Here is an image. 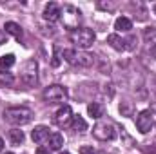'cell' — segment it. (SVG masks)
I'll return each instance as SVG.
<instances>
[{"label":"cell","instance_id":"8fae6325","mask_svg":"<svg viewBox=\"0 0 156 154\" xmlns=\"http://www.w3.org/2000/svg\"><path fill=\"white\" fill-rule=\"evenodd\" d=\"M4 31H5V35H13L16 40H22V35H24L22 27H20L18 24H15V22H5Z\"/></svg>","mask_w":156,"mask_h":154},{"label":"cell","instance_id":"4316f807","mask_svg":"<svg viewBox=\"0 0 156 154\" xmlns=\"http://www.w3.org/2000/svg\"><path fill=\"white\" fill-rule=\"evenodd\" d=\"M151 54H153V58H156V45L151 47Z\"/></svg>","mask_w":156,"mask_h":154},{"label":"cell","instance_id":"3957f363","mask_svg":"<svg viewBox=\"0 0 156 154\" xmlns=\"http://www.w3.org/2000/svg\"><path fill=\"white\" fill-rule=\"evenodd\" d=\"M94 38H96L94 31H93V29H87V27H78L76 31L71 33L73 44H75L76 47H82V49L91 47V45L94 44Z\"/></svg>","mask_w":156,"mask_h":154},{"label":"cell","instance_id":"5b68a950","mask_svg":"<svg viewBox=\"0 0 156 154\" xmlns=\"http://www.w3.org/2000/svg\"><path fill=\"white\" fill-rule=\"evenodd\" d=\"M93 136L100 142H109L116 136V129L111 121H98L93 127Z\"/></svg>","mask_w":156,"mask_h":154},{"label":"cell","instance_id":"30bf717a","mask_svg":"<svg viewBox=\"0 0 156 154\" xmlns=\"http://www.w3.org/2000/svg\"><path fill=\"white\" fill-rule=\"evenodd\" d=\"M49 129L45 127V125H38V127H35L33 129V132H31V140L35 142V143H42V142H45V140H49Z\"/></svg>","mask_w":156,"mask_h":154},{"label":"cell","instance_id":"ffe728a7","mask_svg":"<svg viewBox=\"0 0 156 154\" xmlns=\"http://www.w3.org/2000/svg\"><path fill=\"white\" fill-rule=\"evenodd\" d=\"M15 65V54H4L0 56V67L2 69H9Z\"/></svg>","mask_w":156,"mask_h":154},{"label":"cell","instance_id":"5bb4252c","mask_svg":"<svg viewBox=\"0 0 156 154\" xmlns=\"http://www.w3.org/2000/svg\"><path fill=\"white\" fill-rule=\"evenodd\" d=\"M64 145V136L60 132H53L49 136V151H60Z\"/></svg>","mask_w":156,"mask_h":154},{"label":"cell","instance_id":"7402d4cb","mask_svg":"<svg viewBox=\"0 0 156 154\" xmlns=\"http://www.w3.org/2000/svg\"><path fill=\"white\" fill-rule=\"evenodd\" d=\"M62 56H64V60H66V62H69V64H75V56H76V51H73V49H64Z\"/></svg>","mask_w":156,"mask_h":154},{"label":"cell","instance_id":"1f68e13d","mask_svg":"<svg viewBox=\"0 0 156 154\" xmlns=\"http://www.w3.org/2000/svg\"><path fill=\"white\" fill-rule=\"evenodd\" d=\"M7 154H11V152H7Z\"/></svg>","mask_w":156,"mask_h":154},{"label":"cell","instance_id":"9a60e30c","mask_svg":"<svg viewBox=\"0 0 156 154\" xmlns=\"http://www.w3.org/2000/svg\"><path fill=\"white\" fill-rule=\"evenodd\" d=\"M87 113H89L91 118L100 120V118L104 116V105H102V103H98V102H93V103H89V105H87Z\"/></svg>","mask_w":156,"mask_h":154},{"label":"cell","instance_id":"7a4b0ae2","mask_svg":"<svg viewBox=\"0 0 156 154\" xmlns=\"http://www.w3.org/2000/svg\"><path fill=\"white\" fill-rule=\"evenodd\" d=\"M4 118L13 125H26L33 120V111L27 107H7L4 111Z\"/></svg>","mask_w":156,"mask_h":154},{"label":"cell","instance_id":"f546056e","mask_svg":"<svg viewBox=\"0 0 156 154\" xmlns=\"http://www.w3.org/2000/svg\"><path fill=\"white\" fill-rule=\"evenodd\" d=\"M60 154H71V152H60Z\"/></svg>","mask_w":156,"mask_h":154},{"label":"cell","instance_id":"d6986e66","mask_svg":"<svg viewBox=\"0 0 156 154\" xmlns=\"http://www.w3.org/2000/svg\"><path fill=\"white\" fill-rule=\"evenodd\" d=\"M144 40H145L147 44L156 45V27H147V29H144Z\"/></svg>","mask_w":156,"mask_h":154},{"label":"cell","instance_id":"4fadbf2b","mask_svg":"<svg viewBox=\"0 0 156 154\" xmlns=\"http://www.w3.org/2000/svg\"><path fill=\"white\" fill-rule=\"evenodd\" d=\"M107 44H109L113 49H116V51H123V49H127V45H125L127 42H125L123 38H120L116 33H113V35L107 37Z\"/></svg>","mask_w":156,"mask_h":154},{"label":"cell","instance_id":"f1b7e54d","mask_svg":"<svg viewBox=\"0 0 156 154\" xmlns=\"http://www.w3.org/2000/svg\"><path fill=\"white\" fill-rule=\"evenodd\" d=\"M153 9H154V15H156V5H154V7H153Z\"/></svg>","mask_w":156,"mask_h":154},{"label":"cell","instance_id":"8992f818","mask_svg":"<svg viewBox=\"0 0 156 154\" xmlns=\"http://www.w3.org/2000/svg\"><path fill=\"white\" fill-rule=\"evenodd\" d=\"M44 100L47 103H64L67 100V89L64 85H49L44 91Z\"/></svg>","mask_w":156,"mask_h":154},{"label":"cell","instance_id":"d4e9b609","mask_svg":"<svg viewBox=\"0 0 156 154\" xmlns=\"http://www.w3.org/2000/svg\"><path fill=\"white\" fill-rule=\"evenodd\" d=\"M37 154H51V151L45 149V147H38V149H37Z\"/></svg>","mask_w":156,"mask_h":154},{"label":"cell","instance_id":"277c9868","mask_svg":"<svg viewBox=\"0 0 156 154\" xmlns=\"http://www.w3.org/2000/svg\"><path fill=\"white\" fill-rule=\"evenodd\" d=\"M20 80L27 87L37 85V82H38V64L35 60H27L22 65V69H20Z\"/></svg>","mask_w":156,"mask_h":154},{"label":"cell","instance_id":"2e32d148","mask_svg":"<svg viewBox=\"0 0 156 154\" xmlns=\"http://www.w3.org/2000/svg\"><path fill=\"white\" fill-rule=\"evenodd\" d=\"M115 29L116 31H122V33H127V31L133 29V22L127 16H120V18H116V22H115Z\"/></svg>","mask_w":156,"mask_h":154},{"label":"cell","instance_id":"603a6c76","mask_svg":"<svg viewBox=\"0 0 156 154\" xmlns=\"http://www.w3.org/2000/svg\"><path fill=\"white\" fill-rule=\"evenodd\" d=\"M51 65H53V67H58V65H60V49H58V47H55V54H53Z\"/></svg>","mask_w":156,"mask_h":154},{"label":"cell","instance_id":"52a82bcc","mask_svg":"<svg viewBox=\"0 0 156 154\" xmlns=\"http://www.w3.org/2000/svg\"><path fill=\"white\" fill-rule=\"evenodd\" d=\"M134 121H136V129L142 134H147L153 129V111H142V113H138Z\"/></svg>","mask_w":156,"mask_h":154},{"label":"cell","instance_id":"ac0fdd59","mask_svg":"<svg viewBox=\"0 0 156 154\" xmlns=\"http://www.w3.org/2000/svg\"><path fill=\"white\" fill-rule=\"evenodd\" d=\"M24 131H20V129H11L9 131V140H11V143H15V145H20L22 142H24Z\"/></svg>","mask_w":156,"mask_h":154},{"label":"cell","instance_id":"cb8c5ba5","mask_svg":"<svg viewBox=\"0 0 156 154\" xmlns=\"http://www.w3.org/2000/svg\"><path fill=\"white\" fill-rule=\"evenodd\" d=\"M80 154H98L93 147H89V145H83L82 149H80Z\"/></svg>","mask_w":156,"mask_h":154},{"label":"cell","instance_id":"ba28073f","mask_svg":"<svg viewBox=\"0 0 156 154\" xmlns=\"http://www.w3.org/2000/svg\"><path fill=\"white\" fill-rule=\"evenodd\" d=\"M55 121H56V125L62 127V129L69 127V125L73 123V109H71L69 105H62V107L56 111V114H55Z\"/></svg>","mask_w":156,"mask_h":154},{"label":"cell","instance_id":"44dd1931","mask_svg":"<svg viewBox=\"0 0 156 154\" xmlns=\"http://www.w3.org/2000/svg\"><path fill=\"white\" fill-rule=\"evenodd\" d=\"M0 83L2 85H13L15 83V76L7 71H0Z\"/></svg>","mask_w":156,"mask_h":154},{"label":"cell","instance_id":"9c48e42d","mask_svg":"<svg viewBox=\"0 0 156 154\" xmlns=\"http://www.w3.org/2000/svg\"><path fill=\"white\" fill-rule=\"evenodd\" d=\"M44 18L47 22H56L60 18V5L55 4V2H49L44 9Z\"/></svg>","mask_w":156,"mask_h":154},{"label":"cell","instance_id":"484cf974","mask_svg":"<svg viewBox=\"0 0 156 154\" xmlns=\"http://www.w3.org/2000/svg\"><path fill=\"white\" fill-rule=\"evenodd\" d=\"M2 44H5V31L0 29V45H2Z\"/></svg>","mask_w":156,"mask_h":154},{"label":"cell","instance_id":"4dcf8cb0","mask_svg":"<svg viewBox=\"0 0 156 154\" xmlns=\"http://www.w3.org/2000/svg\"><path fill=\"white\" fill-rule=\"evenodd\" d=\"M154 111H156V105H154Z\"/></svg>","mask_w":156,"mask_h":154},{"label":"cell","instance_id":"7c38bea8","mask_svg":"<svg viewBox=\"0 0 156 154\" xmlns=\"http://www.w3.org/2000/svg\"><path fill=\"white\" fill-rule=\"evenodd\" d=\"M75 64L82 65V67H91L94 64V56L89 54V53H76L75 56Z\"/></svg>","mask_w":156,"mask_h":154},{"label":"cell","instance_id":"83f0119b","mask_svg":"<svg viewBox=\"0 0 156 154\" xmlns=\"http://www.w3.org/2000/svg\"><path fill=\"white\" fill-rule=\"evenodd\" d=\"M2 151H4V140L0 138V152H2Z\"/></svg>","mask_w":156,"mask_h":154},{"label":"cell","instance_id":"6da1fadb","mask_svg":"<svg viewBox=\"0 0 156 154\" xmlns=\"http://www.w3.org/2000/svg\"><path fill=\"white\" fill-rule=\"evenodd\" d=\"M60 18L64 22V27L69 29L71 33L76 31L78 26L82 24V13H80V9L75 7V5H71V4L60 7Z\"/></svg>","mask_w":156,"mask_h":154},{"label":"cell","instance_id":"e0dca14e","mask_svg":"<svg viewBox=\"0 0 156 154\" xmlns=\"http://www.w3.org/2000/svg\"><path fill=\"white\" fill-rule=\"evenodd\" d=\"M73 129L76 131V132H85L87 131V121L82 118L80 114H76V116H73Z\"/></svg>","mask_w":156,"mask_h":154}]
</instances>
